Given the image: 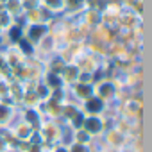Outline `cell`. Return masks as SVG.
Wrapping results in <instances>:
<instances>
[{"label":"cell","mask_w":152,"mask_h":152,"mask_svg":"<svg viewBox=\"0 0 152 152\" xmlns=\"http://www.w3.org/2000/svg\"><path fill=\"white\" fill-rule=\"evenodd\" d=\"M99 106H100L99 102H91V104H90V107H91V111H97V107H99Z\"/></svg>","instance_id":"cell-1"},{"label":"cell","mask_w":152,"mask_h":152,"mask_svg":"<svg viewBox=\"0 0 152 152\" xmlns=\"http://www.w3.org/2000/svg\"><path fill=\"white\" fill-rule=\"evenodd\" d=\"M97 124H99V122H95V120H91V122H90V129H97V127H99Z\"/></svg>","instance_id":"cell-2"}]
</instances>
